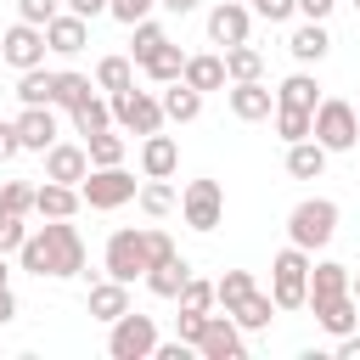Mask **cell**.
Returning <instances> with one entry per match:
<instances>
[{
  "mask_svg": "<svg viewBox=\"0 0 360 360\" xmlns=\"http://www.w3.org/2000/svg\"><path fill=\"white\" fill-rule=\"evenodd\" d=\"M79 191H84V208H96V214H112V208H124L141 186H135V174L124 169V163H112V169H90L84 180H79Z\"/></svg>",
  "mask_w": 360,
  "mask_h": 360,
  "instance_id": "ba28073f",
  "label": "cell"
},
{
  "mask_svg": "<svg viewBox=\"0 0 360 360\" xmlns=\"http://www.w3.org/2000/svg\"><path fill=\"white\" fill-rule=\"evenodd\" d=\"M169 45V34H163V22H152V17H141L135 28H129V56H135V68L152 56V51H163Z\"/></svg>",
  "mask_w": 360,
  "mask_h": 360,
  "instance_id": "836d02e7",
  "label": "cell"
},
{
  "mask_svg": "<svg viewBox=\"0 0 360 360\" xmlns=\"http://www.w3.org/2000/svg\"><path fill=\"white\" fill-rule=\"evenodd\" d=\"M84 309L96 315V321H118L124 309H129V281H118V276H107V281H90V298H84Z\"/></svg>",
  "mask_w": 360,
  "mask_h": 360,
  "instance_id": "ffe728a7",
  "label": "cell"
},
{
  "mask_svg": "<svg viewBox=\"0 0 360 360\" xmlns=\"http://www.w3.org/2000/svg\"><path fill=\"white\" fill-rule=\"evenodd\" d=\"M214 292H219V309H236V304L253 292V276H248V270H225V276L214 281Z\"/></svg>",
  "mask_w": 360,
  "mask_h": 360,
  "instance_id": "ab89813d",
  "label": "cell"
},
{
  "mask_svg": "<svg viewBox=\"0 0 360 360\" xmlns=\"http://www.w3.org/2000/svg\"><path fill=\"white\" fill-rule=\"evenodd\" d=\"M11 253H0V287H11V264H6Z\"/></svg>",
  "mask_w": 360,
  "mask_h": 360,
  "instance_id": "11a10c76",
  "label": "cell"
},
{
  "mask_svg": "<svg viewBox=\"0 0 360 360\" xmlns=\"http://www.w3.org/2000/svg\"><path fill=\"white\" fill-rule=\"evenodd\" d=\"M287 51H292V62H304V68H309V62H321V56L332 51V34H326V22H309V17H304V22L287 34Z\"/></svg>",
  "mask_w": 360,
  "mask_h": 360,
  "instance_id": "7402d4cb",
  "label": "cell"
},
{
  "mask_svg": "<svg viewBox=\"0 0 360 360\" xmlns=\"http://www.w3.org/2000/svg\"><path fill=\"white\" fill-rule=\"evenodd\" d=\"M180 309H197V315H208V309H219V292H214V281H202V276H191L186 287H180V298H174Z\"/></svg>",
  "mask_w": 360,
  "mask_h": 360,
  "instance_id": "f35d334b",
  "label": "cell"
},
{
  "mask_svg": "<svg viewBox=\"0 0 360 360\" xmlns=\"http://www.w3.org/2000/svg\"><path fill=\"white\" fill-rule=\"evenodd\" d=\"M315 141L326 152H349L360 141V112L343 96H321V107H315Z\"/></svg>",
  "mask_w": 360,
  "mask_h": 360,
  "instance_id": "52a82bcc",
  "label": "cell"
},
{
  "mask_svg": "<svg viewBox=\"0 0 360 360\" xmlns=\"http://www.w3.org/2000/svg\"><path fill=\"white\" fill-rule=\"evenodd\" d=\"M0 62H6V56H0Z\"/></svg>",
  "mask_w": 360,
  "mask_h": 360,
  "instance_id": "680465c9",
  "label": "cell"
},
{
  "mask_svg": "<svg viewBox=\"0 0 360 360\" xmlns=\"http://www.w3.org/2000/svg\"><path fill=\"white\" fill-rule=\"evenodd\" d=\"M45 28L39 22H11L6 34H0V56H6V68H17V73H28V68H45Z\"/></svg>",
  "mask_w": 360,
  "mask_h": 360,
  "instance_id": "9c48e42d",
  "label": "cell"
},
{
  "mask_svg": "<svg viewBox=\"0 0 360 360\" xmlns=\"http://www.w3.org/2000/svg\"><path fill=\"white\" fill-rule=\"evenodd\" d=\"M309 248H298V242H287L276 259H270V298H276V309H304L309 304Z\"/></svg>",
  "mask_w": 360,
  "mask_h": 360,
  "instance_id": "3957f363",
  "label": "cell"
},
{
  "mask_svg": "<svg viewBox=\"0 0 360 360\" xmlns=\"http://www.w3.org/2000/svg\"><path fill=\"white\" fill-rule=\"evenodd\" d=\"M309 315H315L332 338H343V332H354V321H360V298H354V292H338V298L309 304Z\"/></svg>",
  "mask_w": 360,
  "mask_h": 360,
  "instance_id": "44dd1931",
  "label": "cell"
},
{
  "mask_svg": "<svg viewBox=\"0 0 360 360\" xmlns=\"http://www.w3.org/2000/svg\"><path fill=\"white\" fill-rule=\"evenodd\" d=\"M354 6H360V0H354Z\"/></svg>",
  "mask_w": 360,
  "mask_h": 360,
  "instance_id": "91938a15",
  "label": "cell"
},
{
  "mask_svg": "<svg viewBox=\"0 0 360 360\" xmlns=\"http://www.w3.org/2000/svg\"><path fill=\"white\" fill-rule=\"evenodd\" d=\"M180 219H186L191 231H214V225L225 219V191H219V180H191V186L180 191Z\"/></svg>",
  "mask_w": 360,
  "mask_h": 360,
  "instance_id": "30bf717a",
  "label": "cell"
},
{
  "mask_svg": "<svg viewBox=\"0 0 360 360\" xmlns=\"http://www.w3.org/2000/svg\"><path fill=\"white\" fill-rule=\"evenodd\" d=\"M180 169V146H174V135H141V174L146 180H169Z\"/></svg>",
  "mask_w": 360,
  "mask_h": 360,
  "instance_id": "2e32d148",
  "label": "cell"
},
{
  "mask_svg": "<svg viewBox=\"0 0 360 360\" xmlns=\"http://www.w3.org/2000/svg\"><path fill=\"white\" fill-rule=\"evenodd\" d=\"M22 152V135H17V118H0V163H11Z\"/></svg>",
  "mask_w": 360,
  "mask_h": 360,
  "instance_id": "7dc6e473",
  "label": "cell"
},
{
  "mask_svg": "<svg viewBox=\"0 0 360 360\" xmlns=\"http://www.w3.org/2000/svg\"><path fill=\"white\" fill-rule=\"evenodd\" d=\"M56 11H62V0H17V17H22V22H39V28H45Z\"/></svg>",
  "mask_w": 360,
  "mask_h": 360,
  "instance_id": "ee69618b",
  "label": "cell"
},
{
  "mask_svg": "<svg viewBox=\"0 0 360 360\" xmlns=\"http://www.w3.org/2000/svg\"><path fill=\"white\" fill-rule=\"evenodd\" d=\"M208 315H214V309H208ZM208 315H197V309H180V315H174V338H186V343L197 349V338H202V326H208Z\"/></svg>",
  "mask_w": 360,
  "mask_h": 360,
  "instance_id": "7bdbcfd3",
  "label": "cell"
},
{
  "mask_svg": "<svg viewBox=\"0 0 360 360\" xmlns=\"http://www.w3.org/2000/svg\"><path fill=\"white\" fill-rule=\"evenodd\" d=\"M276 101H281V107H304V112H315V107H321V84H315V73H304V68L287 73L281 90H276Z\"/></svg>",
  "mask_w": 360,
  "mask_h": 360,
  "instance_id": "484cf974",
  "label": "cell"
},
{
  "mask_svg": "<svg viewBox=\"0 0 360 360\" xmlns=\"http://www.w3.org/2000/svg\"><path fill=\"white\" fill-rule=\"evenodd\" d=\"M51 96H56V73H45V68L17 73V101H22V107H45Z\"/></svg>",
  "mask_w": 360,
  "mask_h": 360,
  "instance_id": "1f68e13d",
  "label": "cell"
},
{
  "mask_svg": "<svg viewBox=\"0 0 360 360\" xmlns=\"http://www.w3.org/2000/svg\"><path fill=\"white\" fill-rule=\"evenodd\" d=\"M231 315H236V326H242V332H264V326H270V315H276V298L253 287V292H248V298H242Z\"/></svg>",
  "mask_w": 360,
  "mask_h": 360,
  "instance_id": "f546056e",
  "label": "cell"
},
{
  "mask_svg": "<svg viewBox=\"0 0 360 360\" xmlns=\"http://www.w3.org/2000/svg\"><path fill=\"white\" fill-rule=\"evenodd\" d=\"M135 202H141V208H146L152 219H163V214H169V208H174L180 197H174V186H169V180H146V186L135 191Z\"/></svg>",
  "mask_w": 360,
  "mask_h": 360,
  "instance_id": "74e56055",
  "label": "cell"
},
{
  "mask_svg": "<svg viewBox=\"0 0 360 360\" xmlns=\"http://www.w3.org/2000/svg\"><path fill=\"white\" fill-rule=\"evenodd\" d=\"M197 112H202V90H191L186 79L163 84V118H169V124H191Z\"/></svg>",
  "mask_w": 360,
  "mask_h": 360,
  "instance_id": "d4e9b609",
  "label": "cell"
},
{
  "mask_svg": "<svg viewBox=\"0 0 360 360\" xmlns=\"http://www.w3.org/2000/svg\"><path fill=\"white\" fill-rule=\"evenodd\" d=\"M68 118H73V135H84V141H90V135H101V129H112V101H101V96H90V101H79V107H73Z\"/></svg>",
  "mask_w": 360,
  "mask_h": 360,
  "instance_id": "83f0119b",
  "label": "cell"
},
{
  "mask_svg": "<svg viewBox=\"0 0 360 360\" xmlns=\"http://www.w3.org/2000/svg\"><path fill=\"white\" fill-rule=\"evenodd\" d=\"M158 6H163V11H174V17H191V11H197V0H158Z\"/></svg>",
  "mask_w": 360,
  "mask_h": 360,
  "instance_id": "db71d44e",
  "label": "cell"
},
{
  "mask_svg": "<svg viewBox=\"0 0 360 360\" xmlns=\"http://www.w3.org/2000/svg\"><path fill=\"white\" fill-rule=\"evenodd\" d=\"M298 11V0H253V17H264V22H287Z\"/></svg>",
  "mask_w": 360,
  "mask_h": 360,
  "instance_id": "bcb514c9",
  "label": "cell"
},
{
  "mask_svg": "<svg viewBox=\"0 0 360 360\" xmlns=\"http://www.w3.org/2000/svg\"><path fill=\"white\" fill-rule=\"evenodd\" d=\"M338 360H360V338H354V332L338 338Z\"/></svg>",
  "mask_w": 360,
  "mask_h": 360,
  "instance_id": "816d5d0a",
  "label": "cell"
},
{
  "mask_svg": "<svg viewBox=\"0 0 360 360\" xmlns=\"http://www.w3.org/2000/svg\"><path fill=\"white\" fill-rule=\"evenodd\" d=\"M129 84H135V56H101V62H96V90L118 96V90H129Z\"/></svg>",
  "mask_w": 360,
  "mask_h": 360,
  "instance_id": "f1b7e54d",
  "label": "cell"
},
{
  "mask_svg": "<svg viewBox=\"0 0 360 360\" xmlns=\"http://www.w3.org/2000/svg\"><path fill=\"white\" fill-rule=\"evenodd\" d=\"M45 45H51L56 56H73V51H84V45H90V22H84V17H73V11H56V17L45 22Z\"/></svg>",
  "mask_w": 360,
  "mask_h": 360,
  "instance_id": "ac0fdd59",
  "label": "cell"
},
{
  "mask_svg": "<svg viewBox=\"0 0 360 360\" xmlns=\"http://www.w3.org/2000/svg\"><path fill=\"white\" fill-rule=\"evenodd\" d=\"M96 96V84L84 79V73H56V96H51V107H62V112H73L79 101H90Z\"/></svg>",
  "mask_w": 360,
  "mask_h": 360,
  "instance_id": "8d00e7d4",
  "label": "cell"
},
{
  "mask_svg": "<svg viewBox=\"0 0 360 360\" xmlns=\"http://www.w3.org/2000/svg\"><path fill=\"white\" fill-rule=\"evenodd\" d=\"M225 73H231V84H242V79H264V56H259L253 45H231V51H225Z\"/></svg>",
  "mask_w": 360,
  "mask_h": 360,
  "instance_id": "d590c367",
  "label": "cell"
},
{
  "mask_svg": "<svg viewBox=\"0 0 360 360\" xmlns=\"http://www.w3.org/2000/svg\"><path fill=\"white\" fill-rule=\"evenodd\" d=\"M11 315H17V292H11V287H0V326H6Z\"/></svg>",
  "mask_w": 360,
  "mask_h": 360,
  "instance_id": "f5cc1de1",
  "label": "cell"
},
{
  "mask_svg": "<svg viewBox=\"0 0 360 360\" xmlns=\"http://www.w3.org/2000/svg\"><path fill=\"white\" fill-rule=\"evenodd\" d=\"M276 135L292 146V141H309L315 135V112H304V107H281L276 101Z\"/></svg>",
  "mask_w": 360,
  "mask_h": 360,
  "instance_id": "e575fe53",
  "label": "cell"
},
{
  "mask_svg": "<svg viewBox=\"0 0 360 360\" xmlns=\"http://www.w3.org/2000/svg\"><path fill=\"white\" fill-rule=\"evenodd\" d=\"M191 90H225L231 84V73H225V51H197V56H186V73H180Z\"/></svg>",
  "mask_w": 360,
  "mask_h": 360,
  "instance_id": "d6986e66",
  "label": "cell"
},
{
  "mask_svg": "<svg viewBox=\"0 0 360 360\" xmlns=\"http://www.w3.org/2000/svg\"><path fill=\"white\" fill-rule=\"evenodd\" d=\"M338 236V202L332 197H304L292 214H287V242H298V248H326Z\"/></svg>",
  "mask_w": 360,
  "mask_h": 360,
  "instance_id": "277c9868",
  "label": "cell"
},
{
  "mask_svg": "<svg viewBox=\"0 0 360 360\" xmlns=\"http://www.w3.org/2000/svg\"><path fill=\"white\" fill-rule=\"evenodd\" d=\"M28 242V225H22V214H0V253H17Z\"/></svg>",
  "mask_w": 360,
  "mask_h": 360,
  "instance_id": "60d3db41",
  "label": "cell"
},
{
  "mask_svg": "<svg viewBox=\"0 0 360 360\" xmlns=\"http://www.w3.org/2000/svg\"><path fill=\"white\" fill-rule=\"evenodd\" d=\"M0 214H11V208H6V191H0Z\"/></svg>",
  "mask_w": 360,
  "mask_h": 360,
  "instance_id": "6f0895ef",
  "label": "cell"
},
{
  "mask_svg": "<svg viewBox=\"0 0 360 360\" xmlns=\"http://www.w3.org/2000/svg\"><path fill=\"white\" fill-rule=\"evenodd\" d=\"M79 208H84V191H79V186L45 180V186L34 191V214H39V219H73Z\"/></svg>",
  "mask_w": 360,
  "mask_h": 360,
  "instance_id": "e0dca14e",
  "label": "cell"
},
{
  "mask_svg": "<svg viewBox=\"0 0 360 360\" xmlns=\"http://www.w3.org/2000/svg\"><path fill=\"white\" fill-rule=\"evenodd\" d=\"M0 191H6V208H11V214H28V208H34V191H39V186H28V180H6Z\"/></svg>",
  "mask_w": 360,
  "mask_h": 360,
  "instance_id": "b9f144b4",
  "label": "cell"
},
{
  "mask_svg": "<svg viewBox=\"0 0 360 360\" xmlns=\"http://www.w3.org/2000/svg\"><path fill=\"white\" fill-rule=\"evenodd\" d=\"M174 253L180 248H174L169 231H158V225H118L107 236V248H101V270L118 276V281H135V276H146L152 264H163Z\"/></svg>",
  "mask_w": 360,
  "mask_h": 360,
  "instance_id": "7a4b0ae2",
  "label": "cell"
},
{
  "mask_svg": "<svg viewBox=\"0 0 360 360\" xmlns=\"http://www.w3.org/2000/svg\"><path fill=\"white\" fill-rule=\"evenodd\" d=\"M152 6H158V0H112V6H107V17H118V22H129V28H135L141 17H152Z\"/></svg>",
  "mask_w": 360,
  "mask_h": 360,
  "instance_id": "f6af8a7d",
  "label": "cell"
},
{
  "mask_svg": "<svg viewBox=\"0 0 360 360\" xmlns=\"http://www.w3.org/2000/svg\"><path fill=\"white\" fill-rule=\"evenodd\" d=\"M349 292H354V298H360V270H354V281H349Z\"/></svg>",
  "mask_w": 360,
  "mask_h": 360,
  "instance_id": "9f6ffc18",
  "label": "cell"
},
{
  "mask_svg": "<svg viewBox=\"0 0 360 360\" xmlns=\"http://www.w3.org/2000/svg\"><path fill=\"white\" fill-rule=\"evenodd\" d=\"M332 6H338V0H298V11H304L309 22H326V17H332Z\"/></svg>",
  "mask_w": 360,
  "mask_h": 360,
  "instance_id": "681fc988",
  "label": "cell"
},
{
  "mask_svg": "<svg viewBox=\"0 0 360 360\" xmlns=\"http://www.w3.org/2000/svg\"><path fill=\"white\" fill-rule=\"evenodd\" d=\"M107 6H112V0H62V11H73V17H84V22H90V17H101Z\"/></svg>",
  "mask_w": 360,
  "mask_h": 360,
  "instance_id": "c3c4849f",
  "label": "cell"
},
{
  "mask_svg": "<svg viewBox=\"0 0 360 360\" xmlns=\"http://www.w3.org/2000/svg\"><path fill=\"white\" fill-rule=\"evenodd\" d=\"M186 281H191V264H186V259H180V253H174V259H163V264H152V270H146V287H152V292H158V298H180V287H186Z\"/></svg>",
  "mask_w": 360,
  "mask_h": 360,
  "instance_id": "4316f807",
  "label": "cell"
},
{
  "mask_svg": "<svg viewBox=\"0 0 360 360\" xmlns=\"http://www.w3.org/2000/svg\"><path fill=\"white\" fill-rule=\"evenodd\" d=\"M152 349H158V321H152V315L124 309V315L107 326V354H112V360H152Z\"/></svg>",
  "mask_w": 360,
  "mask_h": 360,
  "instance_id": "8992f818",
  "label": "cell"
},
{
  "mask_svg": "<svg viewBox=\"0 0 360 360\" xmlns=\"http://www.w3.org/2000/svg\"><path fill=\"white\" fill-rule=\"evenodd\" d=\"M112 101V124L118 129H129V135H158L169 118H163V96H152V90H118V96H107Z\"/></svg>",
  "mask_w": 360,
  "mask_h": 360,
  "instance_id": "5b68a950",
  "label": "cell"
},
{
  "mask_svg": "<svg viewBox=\"0 0 360 360\" xmlns=\"http://www.w3.org/2000/svg\"><path fill=\"white\" fill-rule=\"evenodd\" d=\"M248 28H253V11H248L242 0H225V6H214V11H208V39H214L219 51L248 45Z\"/></svg>",
  "mask_w": 360,
  "mask_h": 360,
  "instance_id": "7c38bea8",
  "label": "cell"
},
{
  "mask_svg": "<svg viewBox=\"0 0 360 360\" xmlns=\"http://www.w3.org/2000/svg\"><path fill=\"white\" fill-rule=\"evenodd\" d=\"M84 174H90V152H84V146H73V141H56V146H45V180L79 186Z\"/></svg>",
  "mask_w": 360,
  "mask_h": 360,
  "instance_id": "5bb4252c",
  "label": "cell"
},
{
  "mask_svg": "<svg viewBox=\"0 0 360 360\" xmlns=\"http://www.w3.org/2000/svg\"><path fill=\"white\" fill-rule=\"evenodd\" d=\"M17 264L34 270L39 281H45V276H51V281L79 276V270H84V236H79V225H68V219H45V225H34L28 242L17 248Z\"/></svg>",
  "mask_w": 360,
  "mask_h": 360,
  "instance_id": "6da1fadb",
  "label": "cell"
},
{
  "mask_svg": "<svg viewBox=\"0 0 360 360\" xmlns=\"http://www.w3.org/2000/svg\"><path fill=\"white\" fill-rule=\"evenodd\" d=\"M186 349H191V343H186V338H174V343H158V349H152V360H186Z\"/></svg>",
  "mask_w": 360,
  "mask_h": 360,
  "instance_id": "f907efd6",
  "label": "cell"
},
{
  "mask_svg": "<svg viewBox=\"0 0 360 360\" xmlns=\"http://www.w3.org/2000/svg\"><path fill=\"white\" fill-rule=\"evenodd\" d=\"M242 326H236V315L231 309H219V315H208V326H202V338H197V354L202 360H242Z\"/></svg>",
  "mask_w": 360,
  "mask_h": 360,
  "instance_id": "8fae6325",
  "label": "cell"
},
{
  "mask_svg": "<svg viewBox=\"0 0 360 360\" xmlns=\"http://www.w3.org/2000/svg\"><path fill=\"white\" fill-rule=\"evenodd\" d=\"M84 152H90V169H112V163H124L129 141H124L118 129H101V135H90V141H84Z\"/></svg>",
  "mask_w": 360,
  "mask_h": 360,
  "instance_id": "d6a6232c",
  "label": "cell"
},
{
  "mask_svg": "<svg viewBox=\"0 0 360 360\" xmlns=\"http://www.w3.org/2000/svg\"><path fill=\"white\" fill-rule=\"evenodd\" d=\"M17 135H22V152L45 158V146H56V112H51V101L45 107H22L17 112Z\"/></svg>",
  "mask_w": 360,
  "mask_h": 360,
  "instance_id": "9a60e30c",
  "label": "cell"
},
{
  "mask_svg": "<svg viewBox=\"0 0 360 360\" xmlns=\"http://www.w3.org/2000/svg\"><path fill=\"white\" fill-rule=\"evenodd\" d=\"M141 73H146L152 84H174V79L186 73V56H180V45H163V51H152V56L141 62Z\"/></svg>",
  "mask_w": 360,
  "mask_h": 360,
  "instance_id": "4dcf8cb0",
  "label": "cell"
},
{
  "mask_svg": "<svg viewBox=\"0 0 360 360\" xmlns=\"http://www.w3.org/2000/svg\"><path fill=\"white\" fill-rule=\"evenodd\" d=\"M225 101H231V112H236L242 124H259V118H270V112H276V90H270L264 79L225 84Z\"/></svg>",
  "mask_w": 360,
  "mask_h": 360,
  "instance_id": "4fadbf2b",
  "label": "cell"
},
{
  "mask_svg": "<svg viewBox=\"0 0 360 360\" xmlns=\"http://www.w3.org/2000/svg\"><path fill=\"white\" fill-rule=\"evenodd\" d=\"M349 281H354V270H349V264H338V259H321V264H309V304L349 292ZM309 304H304V309H309Z\"/></svg>",
  "mask_w": 360,
  "mask_h": 360,
  "instance_id": "603a6c76",
  "label": "cell"
},
{
  "mask_svg": "<svg viewBox=\"0 0 360 360\" xmlns=\"http://www.w3.org/2000/svg\"><path fill=\"white\" fill-rule=\"evenodd\" d=\"M326 158H332V152H326L315 135H309V141H292V146H287V174H292V180H321V174H326Z\"/></svg>",
  "mask_w": 360,
  "mask_h": 360,
  "instance_id": "cb8c5ba5",
  "label": "cell"
}]
</instances>
